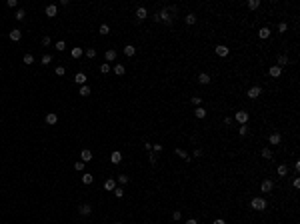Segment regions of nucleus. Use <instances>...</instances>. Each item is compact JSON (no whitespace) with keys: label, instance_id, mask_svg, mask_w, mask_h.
Returning <instances> with one entry per match:
<instances>
[{"label":"nucleus","instance_id":"obj_43","mask_svg":"<svg viewBox=\"0 0 300 224\" xmlns=\"http://www.w3.org/2000/svg\"><path fill=\"white\" fill-rule=\"evenodd\" d=\"M74 168H76L78 172H82V170H84V162H82V160H78V162L74 164Z\"/></svg>","mask_w":300,"mask_h":224},{"label":"nucleus","instance_id":"obj_41","mask_svg":"<svg viewBox=\"0 0 300 224\" xmlns=\"http://www.w3.org/2000/svg\"><path fill=\"white\" fill-rule=\"evenodd\" d=\"M100 72L108 74V72H110V64H102V66H100Z\"/></svg>","mask_w":300,"mask_h":224},{"label":"nucleus","instance_id":"obj_53","mask_svg":"<svg viewBox=\"0 0 300 224\" xmlns=\"http://www.w3.org/2000/svg\"><path fill=\"white\" fill-rule=\"evenodd\" d=\"M194 156H196V158H198V156H202V150H200V148H196V150H194Z\"/></svg>","mask_w":300,"mask_h":224},{"label":"nucleus","instance_id":"obj_19","mask_svg":"<svg viewBox=\"0 0 300 224\" xmlns=\"http://www.w3.org/2000/svg\"><path fill=\"white\" fill-rule=\"evenodd\" d=\"M104 188H106V190H114V188H116V180H114V178H108L106 182H104Z\"/></svg>","mask_w":300,"mask_h":224},{"label":"nucleus","instance_id":"obj_48","mask_svg":"<svg viewBox=\"0 0 300 224\" xmlns=\"http://www.w3.org/2000/svg\"><path fill=\"white\" fill-rule=\"evenodd\" d=\"M172 218H174V220H176V222H178L180 218H182V214H180V210H176V212H174V214H172Z\"/></svg>","mask_w":300,"mask_h":224},{"label":"nucleus","instance_id":"obj_1","mask_svg":"<svg viewBox=\"0 0 300 224\" xmlns=\"http://www.w3.org/2000/svg\"><path fill=\"white\" fill-rule=\"evenodd\" d=\"M250 206H252L254 210L262 212L264 208H266V200H264V198H260V196H256V198H252V200H250Z\"/></svg>","mask_w":300,"mask_h":224},{"label":"nucleus","instance_id":"obj_6","mask_svg":"<svg viewBox=\"0 0 300 224\" xmlns=\"http://www.w3.org/2000/svg\"><path fill=\"white\" fill-rule=\"evenodd\" d=\"M268 142H270L272 146H276V144H280V142H282V136H280L278 132H272V134H270V138H268Z\"/></svg>","mask_w":300,"mask_h":224},{"label":"nucleus","instance_id":"obj_2","mask_svg":"<svg viewBox=\"0 0 300 224\" xmlns=\"http://www.w3.org/2000/svg\"><path fill=\"white\" fill-rule=\"evenodd\" d=\"M158 18L162 20L164 24H168V26L172 24V16L168 14V10H166V8H162V10H160V12H158Z\"/></svg>","mask_w":300,"mask_h":224},{"label":"nucleus","instance_id":"obj_4","mask_svg":"<svg viewBox=\"0 0 300 224\" xmlns=\"http://www.w3.org/2000/svg\"><path fill=\"white\" fill-rule=\"evenodd\" d=\"M260 94H262V88H260V86H252V88L248 90V98L254 100V98H258Z\"/></svg>","mask_w":300,"mask_h":224},{"label":"nucleus","instance_id":"obj_11","mask_svg":"<svg viewBox=\"0 0 300 224\" xmlns=\"http://www.w3.org/2000/svg\"><path fill=\"white\" fill-rule=\"evenodd\" d=\"M56 12H58L56 4H48V6H46V16H48V18H54V16H56Z\"/></svg>","mask_w":300,"mask_h":224},{"label":"nucleus","instance_id":"obj_50","mask_svg":"<svg viewBox=\"0 0 300 224\" xmlns=\"http://www.w3.org/2000/svg\"><path fill=\"white\" fill-rule=\"evenodd\" d=\"M152 150H154V152H162V144H154Z\"/></svg>","mask_w":300,"mask_h":224},{"label":"nucleus","instance_id":"obj_16","mask_svg":"<svg viewBox=\"0 0 300 224\" xmlns=\"http://www.w3.org/2000/svg\"><path fill=\"white\" fill-rule=\"evenodd\" d=\"M258 36H260L262 40H264V38H268V36H270V28H268V26H262V28L258 30Z\"/></svg>","mask_w":300,"mask_h":224},{"label":"nucleus","instance_id":"obj_9","mask_svg":"<svg viewBox=\"0 0 300 224\" xmlns=\"http://www.w3.org/2000/svg\"><path fill=\"white\" fill-rule=\"evenodd\" d=\"M268 74H270L272 78H278L280 74H282V68H280V66H276V64H274V66H270V70H268Z\"/></svg>","mask_w":300,"mask_h":224},{"label":"nucleus","instance_id":"obj_32","mask_svg":"<svg viewBox=\"0 0 300 224\" xmlns=\"http://www.w3.org/2000/svg\"><path fill=\"white\" fill-rule=\"evenodd\" d=\"M108 32H110V26H108V24H100V34H102V36H106Z\"/></svg>","mask_w":300,"mask_h":224},{"label":"nucleus","instance_id":"obj_58","mask_svg":"<svg viewBox=\"0 0 300 224\" xmlns=\"http://www.w3.org/2000/svg\"><path fill=\"white\" fill-rule=\"evenodd\" d=\"M114 224H120V222H114Z\"/></svg>","mask_w":300,"mask_h":224},{"label":"nucleus","instance_id":"obj_38","mask_svg":"<svg viewBox=\"0 0 300 224\" xmlns=\"http://www.w3.org/2000/svg\"><path fill=\"white\" fill-rule=\"evenodd\" d=\"M238 132H240V136H246V134H248V126H246V124H242V126L238 128Z\"/></svg>","mask_w":300,"mask_h":224},{"label":"nucleus","instance_id":"obj_33","mask_svg":"<svg viewBox=\"0 0 300 224\" xmlns=\"http://www.w3.org/2000/svg\"><path fill=\"white\" fill-rule=\"evenodd\" d=\"M24 18H26V12H24L22 8H18V10H16V20H24Z\"/></svg>","mask_w":300,"mask_h":224},{"label":"nucleus","instance_id":"obj_20","mask_svg":"<svg viewBox=\"0 0 300 224\" xmlns=\"http://www.w3.org/2000/svg\"><path fill=\"white\" fill-rule=\"evenodd\" d=\"M276 62H278L276 66H280V68H282V66H286V64H288V56H284V54H280Z\"/></svg>","mask_w":300,"mask_h":224},{"label":"nucleus","instance_id":"obj_57","mask_svg":"<svg viewBox=\"0 0 300 224\" xmlns=\"http://www.w3.org/2000/svg\"><path fill=\"white\" fill-rule=\"evenodd\" d=\"M186 224H198V222H196L194 218H190V220H186Z\"/></svg>","mask_w":300,"mask_h":224},{"label":"nucleus","instance_id":"obj_56","mask_svg":"<svg viewBox=\"0 0 300 224\" xmlns=\"http://www.w3.org/2000/svg\"><path fill=\"white\" fill-rule=\"evenodd\" d=\"M212 224H226V222H224V220H222V218H216V220H214Z\"/></svg>","mask_w":300,"mask_h":224},{"label":"nucleus","instance_id":"obj_52","mask_svg":"<svg viewBox=\"0 0 300 224\" xmlns=\"http://www.w3.org/2000/svg\"><path fill=\"white\" fill-rule=\"evenodd\" d=\"M232 120H234L232 116H226V118H224V124H232Z\"/></svg>","mask_w":300,"mask_h":224},{"label":"nucleus","instance_id":"obj_8","mask_svg":"<svg viewBox=\"0 0 300 224\" xmlns=\"http://www.w3.org/2000/svg\"><path fill=\"white\" fill-rule=\"evenodd\" d=\"M74 82H76L78 86H84V84H86V74H84V72H78L76 76H74Z\"/></svg>","mask_w":300,"mask_h":224},{"label":"nucleus","instance_id":"obj_45","mask_svg":"<svg viewBox=\"0 0 300 224\" xmlns=\"http://www.w3.org/2000/svg\"><path fill=\"white\" fill-rule=\"evenodd\" d=\"M56 74H58V76H64V74H66V68H64V66H58V68H56Z\"/></svg>","mask_w":300,"mask_h":224},{"label":"nucleus","instance_id":"obj_31","mask_svg":"<svg viewBox=\"0 0 300 224\" xmlns=\"http://www.w3.org/2000/svg\"><path fill=\"white\" fill-rule=\"evenodd\" d=\"M80 96H90V88H88L86 84L80 86Z\"/></svg>","mask_w":300,"mask_h":224},{"label":"nucleus","instance_id":"obj_7","mask_svg":"<svg viewBox=\"0 0 300 224\" xmlns=\"http://www.w3.org/2000/svg\"><path fill=\"white\" fill-rule=\"evenodd\" d=\"M272 188H274L272 180H264V182L260 184V190H262V192H272Z\"/></svg>","mask_w":300,"mask_h":224},{"label":"nucleus","instance_id":"obj_5","mask_svg":"<svg viewBox=\"0 0 300 224\" xmlns=\"http://www.w3.org/2000/svg\"><path fill=\"white\" fill-rule=\"evenodd\" d=\"M228 52H230V48H228V46H224V44H218V46H216V54H218L220 58L228 56Z\"/></svg>","mask_w":300,"mask_h":224},{"label":"nucleus","instance_id":"obj_15","mask_svg":"<svg viewBox=\"0 0 300 224\" xmlns=\"http://www.w3.org/2000/svg\"><path fill=\"white\" fill-rule=\"evenodd\" d=\"M146 16H148V10H146V8H142V6H140L138 10H136V18H138V20H144Z\"/></svg>","mask_w":300,"mask_h":224},{"label":"nucleus","instance_id":"obj_13","mask_svg":"<svg viewBox=\"0 0 300 224\" xmlns=\"http://www.w3.org/2000/svg\"><path fill=\"white\" fill-rule=\"evenodd\" d=\"M78 212H80V214H82V216H88V214L92 212V206H90V204H80Z\"/></svg>","mask_w":300,"mask_h":224},{"label":"nucleus","instance_id":"obj_34","mask_svg":"<svg viewBox=\"0 0 300 224\" xmlns=\"http://www.w3.org/2000/svg\"><path fill=\"white\" fill-rule=\"evenodd\" d=\"M184 20H186V24H190V26H192V24H196V16H194V14H188Z\"/></svg>","mask_w":300,"mask_h":224},{"label":"nucleus","instance_id":"obj_55","mask_svg":"<svg viewBox=\"0 0 300 224\" xmlns=\"http://www.w3.org/2000/svg\"><path fill=\"white\" fill-rule=\"evenodd\" d=\"M144 148H146V150L150 152V150H152V144H150V142H144Z\"/></svg>","mask_w":300,"mask_h":224},{"label":"nucleus","instance_id":"obj_12","mask_svg":"<svg viewBox=\"0 0 300 224\" xmlns=\"http://www.w3.org/2000/svg\"><path fill=\"white\" fill-rule=\"evenodd\" d=\"M80 158H82V162H84V164H86L88 160H92V152L88 150V148H84V150L80 152Z\"/></svg>","mask_w":300,"mask_h":224},{"label":"nucleus","instance_id":"obj_24","mask_svg":"<svg viewBox=\"0 0 300 224\" xmlns=\"http://www.w3.org/2000/svg\"><path fill=\"white\" fill-rule=\"evenodd\" d=\"M82 182H84V184H92V182H94V176L86 172V174H82Z\"/></svg>","mask_w":300,"mask_h":224},{"label":"nucleus","instance_id":"obj_14","mask_svg":"<svg viewBox=\"0 0 300 224\" xmlns=\"http://www.w3.org/2000/svg\"><path fill=\"white\" fill-rule=\"evenodd\" d=\"M44 120H46V124H56V122H58V116H56L54 112H48Z\"/></svg>","mask_w":300,"mask_h":224},{"label":"nucleus","instance_id":"obj_49","mask_svg":"<svg viewBox=\"0 0 300 224\" xmlns=\"http://www.w3.org/2000/svg\"><path fill=\"white\" fill-rule=\"evenodd\" d=\"M42 44H44V46H50V36H44V38H42Z\"/></svg>","mask_w":300,"mask_h":224},{"label":"nucleus","instance_id":"obj_28","mask_svg":"<svg viewBox=\"0 0 300 224\" xmlns=\"http://www.w3.org/2000/svg\"><path fill=\"white\" fill-rule=\"evenodd\" d=\"M262 158L272 160V150H270V148H262Z\"/></svg>","mask_w":300,"mask_h":224},{"label":"nucleus","instance_id":"obj_17","mask_svg":"<svg viewBox=\"0 0 300 224\" xmlns=\"http://www.w3.org/2000/svg\"><path fill=\"white\" fill-rule=\"evenodd\" d=\"M110 160H112V164H120V162H122V154H120L118 150H116V152H112Z\"/></svg>","mask_w":300,"mask_h":224},{"label":"nucleus","instance_id":"obj_47","mask_svg":"<svg viewBox=\"0 0 300 224\" xmlns=\"http://www.w3.org/2000/svg\"><path fill=\"white\" fill-rule=\"evenodd\" d=\"M148 160H150V164H156V156H154V152L148 154Z\"/></svg>","mask_w":300,"mask_h":224},{"label":"nucleus","instance_id":"obj_29","mask_svg":"<svg viewBox=\"0 0 300 224\" xmlns=\"http://www.w3.org/2000/svg\"><path fill=\"white\" fill-rule=\"evenodd\" d=\"M288 174V166L286 164H280L278 166V176H286Z\"/></svg>","mask_w":300,"mask_h":224},{"label":"nucleus","instance_id":"obj_3","mask_svg":"<svg viewBox=\"0 0 300 224\" xmlns=\"http://www.w3.org/2000/svg\"><path fill=\"white\" fill-rule=\"evenodd\" d=\"M234 120H236V122H238L240 126H242V124H246V122H248V112H244V110L236 112V114H234Z\"/></svg>","mask_w":300,"mask_h":224},{"label":"nucleus","instance_id":"obj_39","mask_svg":"<svg viewBox=\"0 0 300 224\" xmlns=\"http://www.w3.org/2000/svg\"><path fill=\"white\" fill-rule=\"evenodd\" d=\"M50 62H52V56H50V54H44V56H42V64H50Z\"/></svg>","mask_w":300,"mask_h":224},{"label":"nucleus","instance_id":"obj_22","mask_svg":"<svg viewBox=\"0 0 300 224\" xmlns=\"http://www.w3.org/2000/svg\"><path fill=\"white\" fill-rule=\"evenodd\" d=\"M122 52L126 54V56H134V52H136V48L132 46V44H128V46H124V50Z\"/></svg>","mask_w":300,"mask_h":224},{"label":"nucleus","instance_id":"obj_46","mask_svg":"<svg viewBox=\"0 0 300 224\" xmlns=\"http://www.w3.org/2000/svg\"><path fill=\"white\" fill-rule=\"evenodd\" d=\"M192 104H194V106H200V104H202V98H198V96H194V98H192Z\"/></svg>","mask_w":300,"mask_h":224},{"label":"nucleus","instance_id":"obj_37","mask_svg":"<svg viewBox=\"0 0 300 224\" xmlns=\"http://www.w3.org/2000/svg\"><path fill=\"white\" fill-rule=\"evenodd\" d=\"M32 62H34L32 54H24V64H32Z\"/></svg>","mask_w":300,"mask_h":224},{"label":"nucleus","instance_id":"obj_30","mask_svg":"<svg viewBox=\"0 0 300 224\" xmlns=\"http://www.w3.org/2000/svg\"><path fill=\"white\" fill-rule=\"evenodd\" d=\"M258 6H260V0H248V8L250 10H256Z\"/></svg>","mask_w":300,"mask_h":224},{"label":"nucleus","instance_id":"obj_25","mask_svg":"<svg viewBox=\"0 0 300 224\" xmlns=\"http://www.w3.org/2000/svg\"><path fill=\"white\" fill-rule=\"evenodd\" d=\"M174 152L178 154L180 158H184V160H186V162H190V156H188V154H186V152H184V150H182V148H176V150H174Z\"/></svg>","mask_w":300,"mask_h":224},{"label":"nucleus","instance_id":"obj_35","mask_svg":"<svg viewBox=\"0 0 300 224\" xmlns=\"http://www.w3.org/2000/svg\"><path fill=\"white\" fill-rule=\"evenodd\" d=\"M88 56V58H96V48H86V52H84Z\"/></svg>","mask_w":300,"mask_h":224},{"label":"nucleus","instance_id":"obj_51","mask_svg":"<svg viewBox=\"0 0 300 224\" xmlns=\"http://www.w3.org/2000/svg\"><path fill=\"white\" fill-rule=\"evenodd\" d=\"M16 4H18V0H8V6L10 8H16Z\"/></svg>","mask_w":300,"mask_h":224},{"label":"nucleus","instance_id":"obj_10","mask_svg":"<svg viewBox=\"0 0 300 224\" xmlns=\"http://www.w3.org/2000/svg\"><path fill=\"white\" fill-rule=\"evenodd\" d=\"M10 40H14V42H18L20 38H22V30H18V28H14V30H10Z\"/></svg>","mask_w":300,"mask_h":224},{"label":"nucleus","instance_id":"obj_26","mask_svg":"<svg viewBox=\"0 0 300 224\" xmlns=\"http://www.w3.org/2000/svg\"><path fill=\"white\" fill-rule=\"evenodd\" d=\"M70 54H72V58H80V56L84 54V50H82V48H72Z\"/></svg>","mask_w":300,"mask_h":224},{"label":"nucleus","instance_id":"obj_54","mask_svg":"<svg viewBox=\"0 0 300 224\" xmlns=\"http://www.w3.org/2000/svg\"><path fill=\"white\" fill-rule=\"evenodd\" d=\"M292 184H294V188H300V180H298V178H294Z\"/></svg>","mask_w":300,"mask_h":224},{"label":"nucleus","instance_id":"obj_18","mask_svg":"<svg viewBox=\"0 0 300 224\" xmlns=\"http://www.w3.org/2000/svg\"><path fill=\"white\" fill-rule=\"evenodd\" d=\"M198 82H200V84H210V76H208L206 72L198 74Z\"/></svg>","mask_w":300,"mask_h":224},{"label":"nucleus","instance_id":"obj_40","mask_svg":"<svg viewBox=\"0 0 300 224\" xmlns=\"http://www.w3.org/2000/svg\"><path fill=\"white\" fill-rule=\"evenodd\" d=\"M286 30H288V24L286 22H280L278 24V32H286Z\"/></svg>","mask_w":300,"mask_h":224},{"label":"nucleus","instance_id":"obj_42","mask_svg":"<svg viewBox=\"0 0 300 224\" xmlns=\"http://www.w3.org/2000/svg\"><path fill=\"white\" fill-rule=\"evenodd\" d=\"M118 182H120V184H128V176H126V174H120Z\"/></svg>","mask_w":300,"mask_h":224},{"label":"nucleus","instance_id":"obj_27","mask_svg":"<svg viewBox=\"0 0 300 224\" xmlns=\"http://www.w3.org/2000/svg\"><path fill=\"white\" fill-rule=\"evenodd\" d=\"M124 72H126V68H124L122 64H116V66H114V74H118V76H122Z\"/></svg>","mask_w":300,"mask_h":224},{"label":"nucleus","instance_id":"obj_44","mask_svg":"<svg viewBox=\"0 0 300 224\" xmlns=\"http://www.w3.org/2000/svg\"><path fill=\"white\" fill-rule=\"evenodd\" d=\"M64 48H66V44H64V40H60V42H56V50H60V52H62Z\"/></svg>","mask_w":300,"mask_h":224},{"label":"nucleus","instance_id":"obj_21","mask_svg":"<svg viewBox=\"0 0 300 224\" xmlns=\"http://www.w3.org/2000/svg\"><path fill=\"white\" fill-rule=\"evenodd\" d=\"M194 114H196V118H204V116H206V110H204L202 106H196V110H194Z\"/></svg>","mask_w":300,"mask_h":224},{"label":"nucleus","instance_id":"obj_23","mask_svg":"<svg viewBox=\"0 0 300 224\" xmlns=\"http://www.w3.org/2000/svg\"><path fill=\"white\" fill-rule=\"evenodd\" d=\"M116 56H118V52H116V50H106V60H108V62L116 60Z\"/></svg>","mask_w":300,"mask_h":224},{"label":"nucleus","instance_id":"obj_36","mask_svg":"<svg viewBox=\"0 0 300 224\" xmlns=\"http://www.w3.org/2000/svg\"><path fill=\"white\" fill-rule=\"evenodd\" d=\"M112 192H114V196H116V198H122V196H124V190H122V188H118V186H116Z\"/></svg>","mask_w":300,"mask_h":224}]
</instances>
